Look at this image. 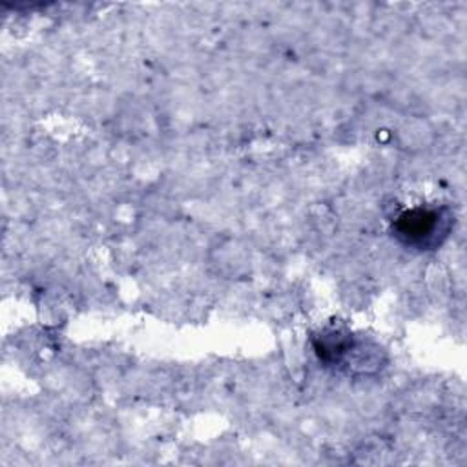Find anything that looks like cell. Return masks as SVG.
Listing matches in <instances>:
<instances>
[{
    "label": "cell",
    "instance_id": "7a4b0ae2",
    "mask_svg": "<svg viewBox=\"0 0 467 467\" xmlns=\"http://www.w3.org/2000/svg\"><path fill=\"white\" fill-rule=\"evenodd\" d=\"M361 347L363 343H358L348 330L337 327H328L314 337V350L325 365L347 367L348 370L350 365L359 368L358 356Z\"/></svg>",
    "mask_w": 467,
    "mask_h": 467
},
{
    "label": "cell",
    "instance_id": "6da1fadb",
    "mask_svg": "<svg viewBox=\"0 0 467 467\" xmlns=\"http://www.w3.org/2000/svg\"><path fill=\"white\" fill-rule=\"evenodd\" d=\"M452 223L454 215L447 208L414 206L394 219L392 232L405 246L431 250L447 239Z\"/></svg>",
    "mask_w": 467,
    "mask_h": 467
}]
</instances>
